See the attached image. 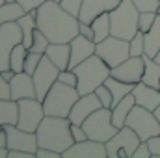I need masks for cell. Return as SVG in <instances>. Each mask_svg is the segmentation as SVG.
<instances>
[{"label":"cell","instance_id":"obj_14","mask_svg":"<svg viewBox=\"0 0 160 158\" xmlns=\"http://www.w3.org/2000/svg\"><path fill=\"white\" fill-rule=\"evenodd\" d=\"M143 71H145L143 56H130L123 63L112 67L110 77H114V78H118V80H123V82H128V84H138V82H142Z\"/></svg>","mask_w":160,"mask_h":158},{"label":"cell","instance_id":"obj_21","mask_svg":"<svg viewBox=\"0 0 160 158\" xmlns=\"http://www.w3.org/2000/svg\"><path fill=\"white\" fill-rule=\"evenodd\" d=\"M45 56L60 71H65L69 69V63H71V45L69 43H50Z\"/></svg>","mask_w":160,"mask_h":158},{"label":"cell","instance_id":"obj_42","mask_svg":"<svg viewBox=\"0 0 160 158\" xmlns=\"http://www.w3.org/2000/svg\"><path fill=\"white\" fill-rule=\"evenodd\" d=\"M147 143H149V149H151L153 158H160V134H158V136L149 138V140H147Z\"/></svg>","mask_w":160,"mask_h":158},{"label":"cell","instance_id":"obj_34","mask_svg":"<svg viewBox=\"0 0 160 158\" xmlns=\"http://www.w3.org/2000/svg\"><path fill=\"white\" fill-rule=\"evenodd\" d=\"M95 93L99 95V99H101V102H102V108H114V97H112V91L106 87V84H101L97 89H95Z\"/></svg>","mask_w":160,"mask_h":158},{"label":"cell","instance_id":"obj_52","mask_svg":"<svg viewBox=\"0 0 160 158\" xmlns=\"http://www.w3.org/2000/svg\"><path fill=\"white\" fill-rule=\"evenodd\" d=\"M54 2H62V0H54Z\"/></svg>","mask_w":160,"mask_h":158},{"label":"cell","instance_id":"obj_1","mask_svg":"<svg viewBox=\"0 0 160 158\" xmlns=\"http://www.w3.org/2000/svg\"><path fill=\"white\" fill-rule=\"evenodd\" d=\"M38 28L50 43H71L78 36V17L63 9L60 2L47 0L38 7Z\"/></svg>","mask_w":160,"mask_h":158},{"label":"cell","instance_id":"obj_50","mask_svg":"<svg viewBox=\"0 0 160 158\" xmlns=\"http://www.w3.org/2000/svg\"><path fill=\"white\" fill-rule=\"evenodd\" d=\"M157 13H158V15H160V7H158V9H157Z\"/></svg>","mask_w":160,"mask_h":158},{"label":"cell","instance_id":"obj_18","mask_svg":"<svg viewBox=\"0 0 160 158\" xmlns=\"http://www.w3.org/2000/svg\"><path fill=\"white\" fill-rule=\"evenodd\" d=\"M118 4H119V0H84L78 13V21L91 24L95 17H99L102 13H110L112 9L118 7Z\"/></svg>","mask_w":160,"mask_h":158},{"label":"cell","instance_id":"obj_38","mask_svg":"<svg viewBox=\"0 0 160 158\" xmlns=\"http://www.w3.org/2000/svg\"><path fill=\"white\" fill-rule=\"evenodd\" d=\"M132 158H153L151 149H149V143H147V141H142V143L136 147V151H134Z\"/></svg>","mask_w":160,"mask_h":158},{"label":"cell","instance_id":"obj_51","mask_svg":"<svg viewBox=\"0 0 160 158\" xmlns=\"http://www.w3.org/2000/svg\"><path fill=\"white\" fill-rule=\"evenodd\" d=\"M9 2H17V0H9Z\"/></svg>","mask_w":160,"mask_h":158},{"label":"cell","instance_id":"obj_26","mask_svg":"<svg viewBox=\"0 0 160 158\" xmlns=\"http://www.w3.org/2000/svg\"><path fill=\"white\" fill-rule=\"evenodd\" d=\"M104 84H106V87L112 91V97H114V106L119 102L121 99H125L128 93H132V89H134V86H136V84H128V82L118 80V78H114V77H108V78L104 80Z\"/></svg>","mask_w":160,"mask_h":158},{"label":"cell","instance_id":"obj_25","mask_svg":"<svg viewBox=\"0 0 160 158\" xmlns=\"http://www.w3.org/2000/svg\"><path fill=\"white\" fill-rule=\"evenodd\" d=\"M143 37H145V54L155 58L160 50V15H157L155 24L151 26L149 32L143 34Z\"/></svg>","mask_w":160,"mask_h":158},{"label":"cell","instance_id":"obj_47","mask_svg":"<svg viewBox=\"0 0 160 158\" xmlns=\"http://www.w3.org/2000/svg\"><path fill=\"white\" fill-rule=\"evenodd\" d=\"M153 114H155V117L158 119V123H160V104L155 108V110H153Z\"/></svg>","mask_w":160,"mask_h":158},{"label":"cell","instance_id":"obj_15","mask_svg":"<svg viewBox=\"0 0 160 158\" xmlns=\"http://www.w3.org/2000/svg\"><path fill=\"white\" fill-rule=\"evenodd\" d=\"M62 158H108L106 153V143L95 141V140H84V141H75Z\"/></svg>","mask_w":160,"mask_h":158},{"label":"cell","instance_id":"obj_12","mask_svg":"<svg viewBox=\"0 0 160 158\" xmlns=\"http://www.w3.org/2000/svg\"><path fill=\"white\" fill-rule=\"evenodd\" d=\"M34 84H36V93H38V99L43 102V99L47 97V93L50 91V87L58 82V77H60V69L43 54L38 69L34 71Z\"/></svg>","mask_w":160,"mask_h":158},{"label":"cell","instance_id":"obj_28","mask_svg":"<svg viewBox=\"0 0 160 158\" xmlns=\"http://www.w3.org/2000/svg\"><path fill=\"white\" fill-rule=\"evenodd\" d=\"M93 32H95V43H101L102 39H106L108 36H112V24H110V13H102L99 17L93 19L91 22Z\"/></svg>","mask_w":160,"mask_h":158},{"label":"cell","instance_id":"obj_9","mask_svg":"<svg viewBox=\"0 0 160 158\" xmlns=\"http://www.w3.org/2000/svg\"><path fill=\"white\" fill-rule=\"evenodd\" d=\"M95 54L99 58H102L106 65L116 67V65L123 63L127 58H130V41L116 37V36H108L106 39L97 43Z\"/></svg>","mask_w":160,"mask_h":158},{"label":"cell","instance_id":"obj_3","mask_svg":"<svg viewBox=\"0 0 160 158\" xmlns=\"http://www.w3.org/2000/svg\"><path fill=\"white\" fill-rule=\"evenodd\" d=\"M73 71L77 73V78H78V84H77L78 93L80 95H88V93H93L101 84H104V80L110 77L112 67L106 65L102 58L93 54L91 58H88L82 63H78Z\"/></svg>","mask_w":160,"mask_h":158},{"label":"cell","instance_id":"obj_45","mask_svg":"<svg viewBox=\"0 0 160 158\" xmlns=\"http://www.w3.org/2000/svg\"><path fill=\"white\" fill-rule=\"evenodd\" d=\"M0 147H8V136H6L4 126L0 128Z\"/></svg>","mask_w":160,"mask_h":158},{"label":"cell","instance_id":"obj_31","mask_svg":"<svg viewBox=\"0 0 160 158\" xmlns=\"http://www.w3.org/2000/svg\"><path fill=\"white\" fill-rule=\"evenodd\" d=\"M145 54V37L143 32H138L130 39V56H143Z\"/></svg>","mask_w":160,"mask_h":158},{"label":"cell","instance_id":"obj_4","mask_svg":"<svg viewBox=\"0 0 160 158\" xmlns=\"http://www.w3.org/2000/svg\"><path fill=\"white\" fill-rule=\"evenodd\" d=\"M112 36L121 39H132L140 32V9L134 0H121L116 9L110 11Z\"/></svg>","mask_w":160,"mask_h":158},{"label":"cell","instance_id":"obj_19","mask_svg":"<svg viewBox=\"0 0 160 158\" xmlns=\"http://www.w3.org/2000/svg\"><path fill=\"white\" fill-rule=\"evenodd\" d=\"M69 45H71V63H69V69H75L84 60L91 58L95 54V47H97L95 41L84 37L82 34H78Z\"/></svg>","mask_w":160,"mask_h":158},{"label":"cell","instance_id":"obj_48","mask_svg":"<svg viewBox=\"0 0 160 158\" xmlns=\"http://www.w3.org/2000/svg\"><path fill=\"white\" fill-rule=\"evenodd\" d=\"M155 60H157V62H158V63H160V50H158V54L155 56Z\"/></svg>","mask_w":160,"mask_h":158},{"label":"cell","instance_id":"obj_6","mask_svg":"<svg viewBox=\"0 0 160 158\" xmlns=\"http://www.w3.org/2000/svg\"><path fill=\"white\" fill-rule=\"evenodd\" d=\"M82 126H84L89 140L102 141V143H106L119 130L112 121V110L110 108H99L97 112H93L82 123Z\"/></svg>","mask_w":160,"mask_h":158},{"label":"cell","instance_id":"obj_36","mask_svg":"<svg viewBox=\"0 0 160 158\" xmlns=\"http://www.w3.org/2000/svg\"><path fill=\"white\" fill-rule=\"evenodd\" d=\"M140 11H157L160 7V0H134Z\"/></svg>","mask_w":160,"mask_h":158},{"label":"cell","instance_id":"obj_23","mask_svg":"<svg viewBox=\"0 0 160 158\" xmlns=\"http://www.w3.org/2000/svg\"><path fill=\"white\" fill-rule=\"evenodd\" d=\"M19 121V104L13 99H0V125H17Z\"/></svg>","mask_w":160,"mask_h":158},{"label":"cell","instance_id":"obj_16","mask_svg":"<svg viewBox=\"0 0 160 158\" xmlns=\"http://www.w3.org/2000/svg\"><path fill=\"white\" fill-rule=\"evenodd\" d=\"M99 108H102V102L99 99V95L93 91V93H88V95H80V99L75 102L71 114H69V119L71 123L75 125H82L86 119L89 117L93 112H97Z\"/></svg>","mask_w":160,"mask_h":158},{"label":"cell","instance_id":"obj_20","mask_svg":"<svg viewBox=\"0 0 160 158\" xmlns=\"http://www.w3.org/2000/svg\"><path fill=\"white\" fill-rule=\"evenodd\" d=\"M132 95L136 99V104H140L147 110H155L160 104V89L147 86L145 82H138L132 89Z\"/></svg>","mask_w":160,"mask_h":158},{"label":"cell","instance_id":"obj_37","mask_svg":"<svg viewBox=\"0 0 160 158\" xmlns=\"http://www.w3.org/2000/svg\"><path fill=\"white\" fill-rule=\"evenodd\" d=\"M58 80H60V82H63V84H67V86H75V87H77V84H78L77 73H75L73 69L60 71V77H58Z\"/></svg>","mask_w":160,"mask_h":158},{"label":"cell","instance_id":"obj_32","mask_svg":"<svg viewBox=\"0 0 160 158\" xmlns=\"http://www.w3.org/2000/svg\"><path fill=\"white\" fill-rule=\"evenodd\" d=\"M41 58H43V54L28 50V54H26V60H24V73H28V75H34V71H36V69H38V65H39Z\"/></svg>","mask_w":160,"mask_h":158},{"label":"cell","instance_id":"obj_41","mask_svg":"<svg viewBox=\"0 0 160 158\" xmlns=\"http://www.w3.org/2000/svg\"><path fill=\"white\" fill-rule=\"evenodd\" d=\"M71 132H73L75 141H84V140H88V134H86V130H84L82 125H75V123H71Z\"/></svg>","mask_w":160,"mask_h":158},{"label":"cell","instance_id":"obj_27","mask_svg":"<svg viewBox=\"0 0 160 158\" xmlns=\"http://www.w3.org/2000/svg\"><path fill=\"white\" fill-rule=\"evenodd\" d=\"M24 7L19 4V2H6L0 6V26L6 24V22H11V21H17L24 15Z\"/></svg>","mask_w":160,"mask_h":158},{"label":"cell","instance_id":"obj_24","mask_svg":"<svg viewBox=\"0 0 160 158\" xmlns=\"http://www.w3.org/2000/svg\"><path fill=\"white\" fill-rule=\"evenodd\" d=\"M143 62H145V71H143L142 82L160 89V63L155 58L147 56V54H143Z\"/></svg>","mask_w":160,"mask_h":158},{"label":"cell","instance_id":"obj_54","mask_svg":"<svg viewBox=\"0 0 160 158\" xmlns=\"http://www.w3.org/2000/svg\"><path fill=\"white\" fill-rule=\"evenodd\" d=\"M119 2H121V0H119Z\"/></svg>","mask_w":160,"mask_h":158},{"label":"cell","instance_id":"obj_35","mask_svg":"<svg viewBox=\"0 0 160 158\" xmlns=\"http://www.w3.org/2000/svg\"><path fill=\"white\" fill-rule=\"evenodd\" d=\"M62 4V7L63 9H67L71 15H75V17H78L80 13V7H82V4H84V0H62L60 2Z\"/></svg>","mask_w":160,"mask_h":158},{"label":"cell","instance_id":"obj_44","mask_svg":"<svg viewBox=\"0 0 160 158\" xmlns=\"http://www.w3.org/2000/svg\"><path fill=\"white\" fill-rule=\"evenodd\" d=\"M0 99H11V89H9V82L4 80L0 73Z\"/></svg>","mask_w":160,"mask_h":158},{"label":"cell","instance_id":"obj_10","mask_svg":"<svg viewBox=\"0 0 160 158\" xmlns=\"http://www.w3.org/2000/svg\"><path fill=\"white\" fill-rule=\"evenodd\" d=\"M17 104H19L17 126L22 128V130H28V132H36L43 117L47 116L45 108H43V102L34 97V99H21V101H17Z\"/></svg>","mask_w":160,"mask_h":158},{"label":"cell","instance_id":"obj_29","mask_svg":"<svg viewBox=\"0 0 160 158\" xmlns=\"http://www.w3.org/2000/svg\"><path fill=\"white\" fill-rule=\"evenodd\" d=\"M26 54H28V48L19 43L13 52H11V58H9V69H13L15 73H22L24 71V60H26Z\"/></svg>","mask_w":160,"mask_h":158},{"label":"cell","instance_id":"obj_2","mask_svg":"<svg viewBox=\"0 0 160 158\" xmlns=\"http://www.w3.org/2000/svg\"><path fill=\"white\" fill-rule=\"evenodd\" d=\"M39 147L54 149L58 153H65L73 143V132H71V119L58 117V116H45L41 125L36 130Z\"/></svg>","mask_w":160,"mask_h":158},{"label":"cell","instance_id":"obj_5","mask_svg":"<svg viewBox=\"0 0 160 158\" xmlns=\"http://www.w3.org/2000/svg\"><path fill=\"white\" fill-rule=\"evenodd\" d=\"M80 99V93L75 86H67L63 82H56L47 97L43 99V108L47 116H58V117H69L75 102Z\"/></svg>","mask_w":160,"mask_h":158},{"label":"cell","instance_id":"obj_46","mask_svg":"<svg viewBox=\"0 0 160 158\" xmlns=\"http://www.w3.org/2000/svg\"><path fill=\"white\" fill-rule=\"evenodd\" d=\"M8 153H9L8 147H0V158H8Z\"/></svg>","mask_w":160,"mask_h":158},{"label":"cell","instance_id":"obj_40","mask_svg":"<svg viewBox=\"0 0 160 158\" xmlns=\"http://www.w3.org/2000/svg\"><path fill=\"white\" fill-rule=\"evenodd\" d=\"M78 34H82V36L88 37V39L95 41V32H93V26H91L89 22H82V21H78Z\"/></svg>","mask_w":160,"mask_h":158},{"label":"cell","instance_id":"obj_17","mask_svg":"<svg viewBox=\"0 0 160 158\" xmlns=\"http://www.w3.org/2000/svg\"><path fill=\"white\" fill-rule=\"evenodd\" d=\"M9 89H11V99L21 101V99H38L36 93V84L34 77L28 73H15V77L9 80Z\"/></svg>","mask_w":160,"mask_h":158},{"label":"cell","instance_id":"obj_13","mask_svg":"<svg viewBox=\"0 0 160 158\" xmlns=\"http://www.w3.org/2000/svg\"><path fill=\"white\" fill-rule=\"evenodd\" d=\"M4 130H6V136H8V149L9 151H28V153L38 151L39 143H38V134L36 132L22 130L17 125H6Z\"/></svg>","mask_w":160,"mask_h":158},{"label":"cell","instance_id":"obj_22","mask_svg":"<svg viewBox=\"0 0 160 158\" xmlns=\"http://www.w3.org/2000/svg\"><path fill=\"white\" fill-rule=\"evenodd\" d=\"M134 106H136V99H134L132 93H128L125 99H121L119 102L112 108V121H114V125L118 128H123L125 126L127 117H128V114H130V110Z\"/></svg>","mask_w":160,"mask_h":158},{"label":"cell","instance_id":"obj_39","mask_svg":"<svg viewBox=\"0 0 160 158\" xmlns=\"http://www.w3.org/2000/svg\"><path fill=\"white\" fill-rule=\"evenodd\" d=\"M36 158H62V153H58L54 149H47V147H38Z\"/></svg>","mask_w":160,"mask_h":158},{"label":"cell","instance_id":"obj_11","mask_svg":"<svg viewBox=\"0 0 160 158\" xmlns=\"http://www.w3.org/2000/svg\"><path fill=\"white\" fill-rule=\"evenodd\" d=\"M19 43H22V32L17 21L6 22L0 26V73L9 69L11 52Z\"/></svg>","mask_w":160,"mask_h":158},{"label":"cell","instance_id":"obj_33","mask_svg":"<svg viewBox=\"0 0 160 158\" xmlns=\"http://www.w3.org/2000/svg\"><path fill=\"white\" fill-rule=\"evenodd\" d=\"M157 11H140V32H149L151 26L155 24V19H157Z\"/></svg>","mask_w":160,"mask_h":158},{"label":"cell","instance_id":"obj_8","mask_svg":"<svg viewBox=\"0 0 160 158\" xmlns=\"http://www.w3.org/2000/svg\"><path fill=\"white\" fill-rule=\"evenodd\" d=\"M142 143L140 136L130 128V126H123L119 128L108 141H106V153L108 158H132L136 147Z\"/></svg>","mask_w":160,"mask_h":158},{"label":"cell","instance_id":"obj_49","mask_svg":"<svg viewBox=\"0 0 160 158\" xmlns=\"http://www.w3.org/2000/svg\"><path fill=\"white\" fill-rule=\"evenodd\" d=\"M6 2H8V0H0V6H2V4H6Z\"/></svg>","mask_w":160,"mask_h":158},{"label":"cell","instance_id":"obj_43","mask_svg":"<svg viewBox=\"0 0 160 158\" xmlns=\"http://www.w3.org/2000/svg\"><path fill=\"white\" fill-rule=\"evenodd\" d=\"M22 7H24V11H32V9H38L41 4H45L47 0H17Z\"/></svg>","mask_w":160,"mask_h":158},{"label":"cell","instance_id":"obj_7","mask_svg":"<svg viewBox=\"0 0 160 158\" xmlns=\"http://www.w3.org/2000/svg\"><path fill=\"white\" fill-rule=\"evenodd\" d=\"M125 125L130 126L140 136L142 141H147L149 138L160 134V123H158V119L155 117L153 110H147V108H143L140 104H136L130 110V114H128Z\"/></svg>","mask_w":160,"mask_h":158},{"label":"cell","instance_id":"obj_53","mask_svg":"<svg viewBox=\"0 0 160 158\" xmlns=\"http://www.w3.org/2000/svg\"><path fill=\"white\" fill-rule=\"evenodd\" d=\"M0 128H2V125H0Z\"/></svg>","mask_w":160,"mask_h":158},{"label":"cell","instance_id":"obj_30","mask_svg":"<svg viewBox=\"0 0 160 158\" xmlns=\"http://www.w3.org/2000/svg\"><path fill=\"white\" fill-rule=\"evenodd\" d=\"M48 45H50L48 37H47L39 28H38V30H36V34H34V41H32V45H30V48H28V50H32V52H39V54H45V52H47V48H48Z\"/></svg>","mask_w":160,"mask_h":158}]
</instances>
